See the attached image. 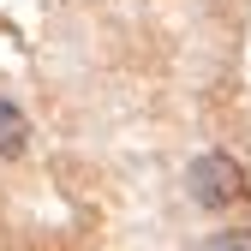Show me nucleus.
Segmentation results:
<instances>
[{"label":"nucleus","instance_id":"nucleus-1","mask_svg":"<svg viewBox=\"0 0 251 251\" xmlns=\"http://www.w3.org/2000/svg\"><path fill=\"white\" fill-rule=\"evenodd\" d=\"M185 185H192V203L203 209H227L245 198V168L233 162L227 150H203L192 168H185Z\"/></svg>","mask_w":251,"mask_h":251},{"label":"nucleus","instance_id":"nucleus-2","mask_svg":"<svg viewBox=\"0 0 251 251\" xmlns=\"http://www.w3.org/2000/svg\"><path fill=\"white\" fill-rule=\"evenodd\" d=\"M24 150H30V120H24V108L0 96V162H18Z\"/></svg>","mask_w":251,"mask_h":251},{"label":"nucleus","instance_id":"nucleus-3","mask_svg":"<svg viewBox=\"0 0 251 251\" xmlns=\"http://www.w3.org/2000/svg\"><path fill=\"white\" fill-rule=\"evenodd\" d=\"M209 251H251V227H227V233H209Z\"/></svg>","mask_w":251,"mask_h":251}]
</instances>
